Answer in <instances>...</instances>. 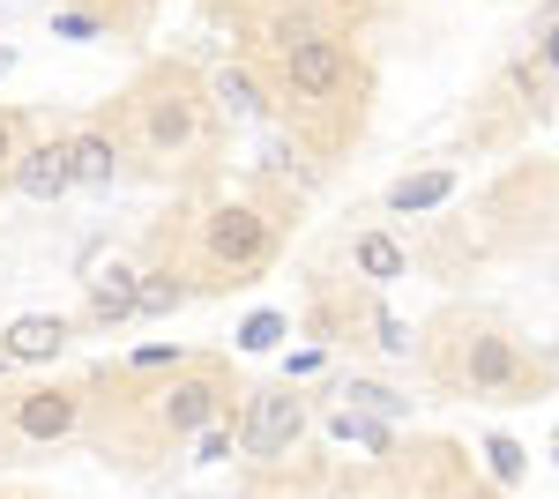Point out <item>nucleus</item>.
Returning a JSON list of instances; mask_svg holds the SVG:
<instances>
[{"label": "nucleus", "mask_w": 559, "mask_h": 499, "mask_svg": "<svg viewBox=\"0 0 559 499\" xmlns=\"http://www.w3.org/2000/svg\"><path fill=\"white\" fill-rule=\"evenodd\" d=\"M448 194H455V171H418V179H403V187H395L388 202L411 216V209H440Z\"/></svg>", "instance_id": "6e6552de"}, {"label": "nucleus", "mask_w": 559, "mask_h": 499, "mask_svg": "<svg viewBox=\"0 0 559 499\" xmlns=\"http://www.w3.org/2000/svg\"><path fill=\"white\" fill-rule=\"evenodd\" d=\"M8 68H15V52H8V45H0V75H8Z\"/></svg>", "instance_id": "aec40b11"}, {"label": "nucleus", "mask_w": 559, "mask_h": 499, "mask_svg": "<svg viewBox=\"0 0 559 499\" xmlns=\"http://www.w3.org/2000/svg\"><path fill=\"white\" fill-rule=\"evenodd\" d=\"M284 68H292V83L306 97H329V90L344 83V52L329 38H284Z\"/></svg>", "instance_id": "f03ea898"}, {"label": "nucleus", "mask_w": 559, "mask_h": 499, "mask_svg": "<svg viewBox=\"0 0 559 499\" xmlns=\"http://www.w3.org/2000/svg\"><path fill=\"white\" fill-rule=\"evenodd\" d=\"M112 165H120V150H112L105 134H75V142H68V187H105Z\"/></svg>", "instance_id": "39448f33"}, {"label": "nucleus", "mask_w": 559, "mask_h": 499, "mask_svg": "<svg viewBox=\"0 0 559 499\" xmlns=\"http://www.w3.org/2000/svg\"><path fill=\"white\" fill-rule=\"evenodd\" d=\"M358 269H366V276H403V247H395V239H381V231H366V239H358Z\"/></svg>", "instance_id": "9b49d317"}, {"label": "nucleus", "mask_w": 559, "mask_h": 499, "mask_svg": "<svg viewBox=\"0 0 559 499\" xmlns=\"http://www.w3.org/2000/svg\"><path fill=\"white\" fill-rule=\"evenodd\" d=\"M344 395H350L344 411H373V425H388V417H403V395H395V388H381V380H350Z\"/></svg>", "instance_id": "9d476101"}, {"label": "nucleus", "mask_w": 559, "mask_h": 499, "mask_svg": "<svg viewBox=\"0 0 559 499\" xmlns=\"http://www.w3.org/2000/svg\"><path fill=\"white\" fill-rule=\"evenodd\" d=\"M485 462H492L500 485H522V448H515V440H485Z\"/></svg>", "instance_id": "dca6fc26"}, {"label": "nucleus", "mask_w": 559, "mask_h": 499, "mask_svg": "<svg viewBox=\"0 0 559 499\" xmlns=\"http://www.w3.org/2000/svg\"><path fill=\"white\" fill-rule=\"evenodd\" d=\"M0 373H8V343H0Z\"/></svg>", "instance_id": "4be33fe9"}, {"label": "nucleus", "mask_w": 559, "mask_h": 499, "mask_svg": "<svg viewBox=\"0 0 559 499\" xmlns=\"http://www.w3.org/2000/svg\"><path fill=\"white\" fill-rule=\"evenodd\" d=\"M508 373H515V351H508L500 335H485V343L471 351V380H485V388H492V380H508Z\"/></svg>", "instance_id": "f8f14e48"}, {"label": "nucleus", "mask_w": 559, "mask_h": 499, "mask_svg": "<svg viewBox=\"0 0 559 499\" xmlns=\"http://www.w3.org/2000/svg\"><path fill=\"white\" fill-rule=\"evenodd\" d=\"M165 417H173V432H194V425H210V388H179L173 403H165Z\"/></svg>", "instance_id": "ddd939ff"}, {"label": "nucleus", "mask_w": 559, "mask_h": 499, "mask_svg": "<svg viewBox=\"0 0 559 499\" xmlns=\"http://www.w3.org/2000/svg\"><path fill=\"white\" fill-rule=\"evenodd\" d=\"M299 425H306V411L292 388H261L247 403V455H284L299 440Z\"/></svg>", "instance_id": "f257e3e1"}, {"label": "nucleus", "mask_w": 559, "mask_h": 499, "mask_svg": "<svg viewBox=\"0 0 559 499\" xmlns=\"http://www.w3.org/2000/svg\"><path fill=\"white\" fill-rule=\"evenodd\" d=\"M157 134H165V142H179V134H187V112H179V105H165V112H157Z\"/></svg>", "instance_id": "a211bd4d"}, {"label": "nucleus", "mask_w": 559, "mask_h": 499, "mask_svg": "<svg viewBox=\"0 0 559 499\" xmlns=\"http://www.w3.org/2000/svg\"><path fill=\"white\" fill-rule=\"evenodd\" d=\"M15 187H23L31 202H60V194H68V142H38V150H23Z\"/></svg>", "instance_id": "7ed1b4c3"}, {"label": "nucleus", "mask_w": 559, "mask_h": 499, "mask_svg": "<svg viewBox=\"0 0 559 499\" xmlns=\"http://www.w3.org/2000/svg\"><path fill=\"white\" fill-rule=\"evenodd\" d=\"M239 343H247V351H276V343H284V313H254V321L239 329Z\"/></svg>", "instance_id": "f3484780"}, {"label": "nucleus", "mask_w": 559, "mask_h": 499, "mask_svg": "<svg viewBox=\"0 0 559 499\" xmlns=\"http://www.w3.org/2000/svg\"><path fill=\"white\" fill-rule=\"evenodd\" d=\"M52 31H60V38H97V23H90V15H60Z\"/></svg>", "instance_id": "6ab92c4d"}, {"label": "nucleus", "mask_w": 559, "mask_h": 499, "mask_svg": "<svg viewBox=\"0 0 559 499\" xmlns=\"http://www.w3.org/2000/svg\"><path fill=\"white\" fill-rule=\"evenodd\" d=\"M0 165H8V127H0Z\"/></svg>", "instance_id": "412c9836"}, {"label": "nucleus", "mask_w": 559, "mask_h": 499, "mask_svg": "<svg viewBox=\"0 0 559 499\" xmlns=\"http://www.w3.org/2000/svg\"><path fill=\"white\" fill-rule=\"evenodd\" d=\"M68 425H75V403H68V395H31V403H23V432H31V440H52V432H68Z\"/></svg>", "instance_id": "1a4fd4ad"}, {"label": "nucleus", "mask_w": 559, "mask_h": 499, "mask_svg": "<svg viewBox=\"0 0 559 499\" xmlns=\"http://www.w3.org/2000/svg\"><path fill=\"white\" fill-rule=\"evenodd\" d=\"M216 105H224V112H254V83H247L239 68H224V75H216Z\"/></svg>", "instance_id": "2eb2a0df"}, {"label": "nucleus", "mask_w": 559, "mask_h": 499, "mask_svg": "<svg viewBox=\"0 0 559 499\" xmlns=\"http://www.w3.org/2000/svg\"><path fill=\"white\" fill-rule=\"evenodd\" d=\"M134 292H142V284H134L120 261H112V269H97V276H90V306H97V321H128Z\"/></svg>", "instance_id": "0eeeda50"}, {"label": "nucleus", "mask_w": 559, "mask_h": 499, "mask_svg": "<svg viewBox=\"0 0 559 499\" xmlns=\"http://www.w3.org/2000/svg\"><path fill=\"white\" fill-rule=\"evenodd\" d=\"M210 247L224 253V261H254L261 253V216L254 209H224V216L210 224Z\"/></svg>", "instance_id": "423d86ee"}, {"label": "nucleus", "mask_w": 559, "mask_h": 499, "mask_svg": "<svg viewBox=\"0 0 559 499\" xmlns=\"http://www.w3.org/2000/svg\"><path fill=\"white\" fill-rule=\"evenodd\" d=\"M0 343H8V366H38V358H52V351L68 343V321H60V313H23Z\"/></svg>", "instance_id": "20e7f679"}, {"label": "nucleus", "mask_w": 559, "mask_h": 499, "mask_svg": "<svg viewBox=\"0 0 559 499\" xmlns=\"http://www.w3.org/2000/svg\"><path fill=\"white\" fill-rule=\"evenodd\" d=\"M336 440H358V448H373V455H381V448H388V425H373V417H358V411H336Z\"/></svg>", "instance_id": "4468645a"}]
</instances>
